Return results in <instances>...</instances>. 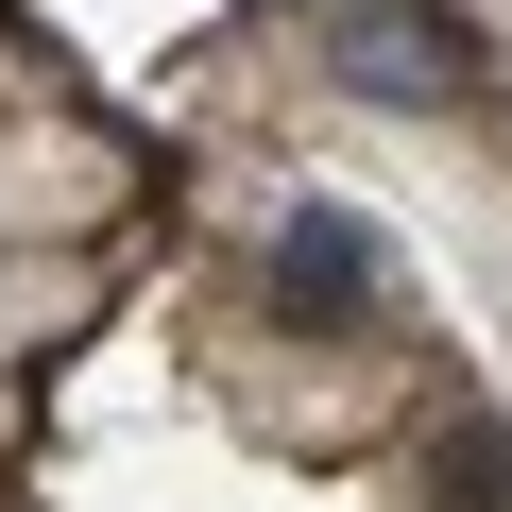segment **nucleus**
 Segmentation results:
<instances>
[{
  "instance_id": "nucleus-1",
  "label": "nucleus",
  "mask_w": 512,
  "mask_h": 512,
  "mask_svg": "<svg viewBox=\"0 0 512 512\" xmlns=\"http://www.w3.org/2000/svg\"><path fill=\"white\" fill-rule=\"evenodd\" d=\"M308 52L359 103H461L478 86V35L444 18V0H308Z\"/></svg>"
},
{
  "instance_id": "nucleus-2",
  "label": "nucleus",
  "mask_w": 512,
  "mask_h": 512,
  "mask_svg": "<svg viewBox=\"0 0 512 512\" xmlns=\"http://www.w3.org/2000/svg\"><path fill=\"white\" fill-rule=\"evenodd\" d=\"M274 308H291V325H359V308H376V239H359V205H291V239H274Z\"/></svg>"
},
{
  "instance_id": "nucleus-3",
  "label": "nucleus",
  "mask_w": 512,
  "mask_h": 512,
  "mask_svg": "<svg viewBox=\"0 0 512 512\" xmlns=\"http://www.w3.org/2000/svg\"><path fill=\"white\" fill-rule=\"evenodd\" d=\"M444 512H512V444H495V427L444 444Z\"/></svg>"
}]
</instances>
